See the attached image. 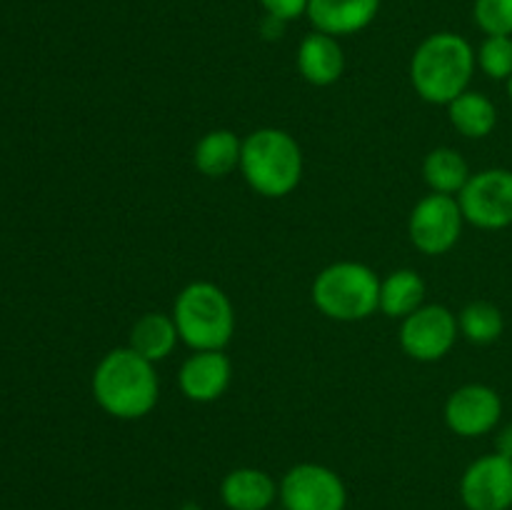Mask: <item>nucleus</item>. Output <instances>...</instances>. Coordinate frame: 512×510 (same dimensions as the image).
Instances as JSON below:
<instances>
[{"label": "nucleus", "mask_w": 512, "mask_h": 510, "mask_svg": "<svg viewBox=\"0 0 512 510\" xmlns=\"http://www.w3.org/2000/svg\"><path fill=\"white\" fill-rule=\"evenodd\" d=\"M93 398L103 413L115 420H140L158 405L160 380L155 363L133 348H113L95 365Z\"/></svg>", "instance_id": "f257e3e1"}, {"label": "nucleus", "mask_w": 512, "mask_h": 510, "mask_svg": "<svg viewBox=\"0 0 512 510\" xmlns=\"http://www.w3.org/2000/svg\"><path fill=\"white\" fill-rule=\"evenodd\" d=\"M478 58L468 38L458 33H433L415 48L410 58V83L420 100L448 108L458 95L470 90Z\"/></svg>", "instance_id": "f03ea898"}, {"label": "nucleus", "mask_w": 512, "mask_h": 510, "mask_svg": "<svg viewBox=\"0 0 512 510\" xmlns=\"http://www.w3.org/2000/svg\"><path fill=\"white\" fill-rule=\"evenodd\" d=\"M303 150L280 128H258L243 138L240 173L250 190L268 200L285 198L303 180Z\"/></svg>", "instance_id": "7ed1b4c3"}, {"label": "nucleus", "mask_w": 512, "mask_h": 510, "mask_svg": "<svg viewBox=\"0 0 512 510\" xmlns=\"http://www.w3.org/2000/svg\"><path fill=\"white\" fill-rule=\"evenodd\" d=\"M310 298L325 318L360 323L380 310V278L370 265L340 260L315 275Z\"/></svg>", "instance_id": "20e7f679"}, {"label": "nucleus", "mask_w": 512, "mask_h": 510, "mask_svg": "<svg viewBox=\"0 0 512 510\" xmlns=\"http://www.w3.org/2000/svg\"><path fill=\"white\" fill-rule=\"evenodd\" d=\"M178 335L190 350H225L235 333V310L228 293L208 280L188 283L173 303Z\"/></svg>", "instance_id": "39448f33"}, {"label": "nucleus", "mask_w": 512, "mask_h": 510, "mask_svg": "<svg viewBox=\"0 0 512 510\" xmlns=\"http://www.w3.org/2000/svg\"><path fill=\"white\" fill-rule=\"evenodd\" d=\"M463 210L455 195L430 193L415 203L408 218V235L415 250L438 258L450 253L463 235Z\"/></svg>", "instance_id": "423d86ee"}, {"label": "nucleus", "mask_w": 512, "mask_h": 510, "mask_svg": "<svg viewBox=\"0 0 512 510\" xmlns=\"http://www.w3.org/2000/svg\"><path fill=\"white\" fill-rule=\"evenodd\" d=\"M465 223L480 230H503L512 225V170L485 168L470 175L458 193Z\"/></svg>", "instance_id": "0eeeda50"}, {"label": "nucleus", "mask_w": 512, "mask_h": 510, "mask_svg": "<svg viewBox=\"0 0 512 510\" xmlns=\"http://www.w3.org/2000/svg\"><path fill=\"white\" fill-rule=\"evenodd\" d=\"M458 315L448 305L430 303L400 320V348L418 363H438L458 343Z\"/></svg>", "instance_id": "6e6552de"}, {"label": "nucleus", "mask_w": 512, "mask_h": 510, "mask_svg": "<svg viewBox=\"0 0 512 510\" xmlns=\"http://www.w3.org/2000/svg\"><path fill=\"white\" fill-rule=\"evenodd\" d=\"M285 510H345L348 488L333 468L320 463H298L278 483Z\"/></svg>", "instance_id": "1a4fd4ad"}, {"label": "nucleus", "mask_w": 512, "mask_h": 510, "mask_svg": "<svg viewBox=\"0 0 512 510\" xmlns=\"http://www.w3.org/2000/svg\"><path fill=\"white\" fill-rule=\"evenodd\" d=\"M445 425L458 438H480L498 428L503 418V398L485 383L460 385L445 400Z\"/></svg>", "instance_id": "9d476101"}, {"label": "nucleus", "mask_w": 512, "mask_h": 510, "mask_svg": "<svg viewBox=\"0 0 512 510\" xmlns=\"http://www.w3.org/2000/svg\"><path fill=\"white\" fill-rule=\"evenodd\" d=\"M458 493L468 510H510L512 460L500 453L480 455L465 468Z\"/></svg>", "instance_id": "9b49d317"}, {"label": "nucleus", "mask_w": 512, "mask_h": 510, "mask_svg": "<svg viewBox=\"0 0 512 510\" xmlns=\"http://www.w3.org/2000/svg\"><path fill=\"white\" fill-rule=\"evenodd\" d=\"M233 380V363L223 350H193L180 365V393L193 403H215L225 395Z\"/></svg>", "instance_id": "f8f14e48"}, {"label": "nucleus", "mask_w": 512, "mask_h": 510, "mask_svg": "<svg viewBox=\"0 0 512 510\" xmlns=\"http://www.w3.org/2000/svg\"><path fill=\"white\" fill-rule=\"evenodd\" d=\"M295 65L305 83L315 85V88H328V85L338 83L345 73L343 45L333 35L313 30L300 40Z\"/></svg>", "instance_id": "ddd939ff"}, {"label": "nucleus", "mask_w": 512, "mask_h": 510, "mask_svg": "<svg viewBox=\"0 0 512 510\" xmlns=\"http://www.w3.org/2000/svg\"><path fill=\"white\" fill-rule=\"evenodd\" d=\"M380 13V0H310L308 20L315 30L348 38L368 28Z\"/></svg>", "instance_id": "4468645a"}, {"label": "nucleus", "mask_w": 512, "mask_h": 510, "mask_svg": "<svg viewBox=\"0 0 512 510\" xmlns=\"http://www.w3.org/2000/svg\"><path fill=\"white\" fill-rule=\"evenodd\" d=\"M220 500L228 510H268L278 500V483L260 468H235L220 483Z\"/></svg>", "instance_id": "2eb2a0df"}, {"label": "nucleus", "mask_w": 512, "mask_h": 510, "mask_svg": "<svg viewBox=\"0 0 512 510\" xmlns=\"http://www.w3.org/2000/svg\"><path fill=\"white\" fill-rule=\"evenodd\" d=\"M240 155H243V140L233 130L215 128L195 143L193 165L205 178H228L230 173L240 170Z\"/></svg>", "instance_id": "dca6fc26"}, {"label": "nucleus", "mask_w": 512, "mask_h": 510, "mask_svg": "<svg viewBox=\"0 0 512 510\" xmlns=\"http://www.w3.org/2000/svg\"><path fill=\"white\" fill-rule=\"evenodd\" d=\"M178 325H175L173 315L168 313H145L130 328L128 348L143 355L150 363H160V360L170 358L178 345Z\"/></svg>", "instance_id": "f3484780"}, {"label": "nucleus", "mask_w": 512, "mask_h": 510, "mask_svg": "<svg viewBox=\"0 0 512 510\" xmlns=\"http://www.w3.org/2000/svg\"><path fill=\"white\" fill-rule=\"evenodd\" d=\"M425 305V280L413 268H398L380 280V313L393 320L408 318Z\"/></svg>", "instance_id": "a211bd4d"}, {"label": "nucleus", "mask_w": 512, "mask_h": 510, "mask_svg": "<svg viewBox=\"0 0 512 510\" xmlns=\"http://www.w3.org/2000/svg\"><path fill=\"white\" fill-rule=\"evenodd\" d=\"M450 125L458 130L460 135L470 140L488 138L498 125V108L493 100L478 90H465L463 95L448 105Z\"/></svg>", "instance_id": "6ab92c4d"}, {"label": "nucleus", "mask_w": 512, "mask_h": 510, "mask_svg": "<svg viewBox=\"0 0 512 510\" xmlns=\"http://www.w3.org/2000/svg\"><path fill=\"white\" fill-rule=\"evenodd\" d=\"M470 165L463 158V153L455 148H435L425 155L423 160V180L430 188V193L440 195H455L458 198L460 190L470 180Z\"/></svg>", "instance_id": "aec40b11"}, {"label": "nucleus", "mask_w": 512, "mask_h": 510, "mask_svg": "<svg viewBox=\"0 0 512 510\" xmlns=\"http://www.w3.org/2000/svg\"><path fill=\"white\" fill-rule=\"evenodd\" d=\"M458 328L468 343L490 345L503 335L505 315L495 303L473 300L458 313Z\"/></svg>", "instance_id": "412c9836"}, {"label": "nucleus", "mask_w": 512, "mask_h": 510, "mask_svg": "<svg viewBox=\"0 0 512 510\" xmlns=\"http://www.w3.org/2000/svg\"><path fill=\"white\" fill-rule=\"evenodd\" d=\"M475 58L490 80H508L512 75V35H485Z\"/></svg>", "instance_id": "4be33fe9"}, {"label": "nucleus", "mask_w": 512, "mask_h": 510, "mask_svg": "<svg viewBox=\"0 0 512 510\" xmlns=\"http://www.w3.org/2000/svg\"><path fill=\"white\" fill-rule=\"evenodd\" d=\"M473 18L485 35H512V0H475Z\"/></svg>", "instance_id": "5701e85b"}, {"label": "nucleus", "mask_w": 512, "mask_h": 510, "mask_svg": "<svg viewBox=\"0 0 512 510\" xmlns=\"http://www.w3.org/2000/svg\"><path fill=\"white\" fill-rule=\"evenodd\" d=\"M258 3L263 5L265 15L280 20V23H290L308 13L310 0H258Z\"/></svg>", "instance_id": "b1692460"}, {"label": "nucleus", "mask_w": 512, "mask_h": 510, "mask_svg": "<svg viewBox=\"0 0 512 510\" xmlns=\"http://www.w3.org/2000/svg\"><path fill=\"white\" fill-rule=\"evenodd\" d=\"M495 453L512 460V423L503 425V428L498 430V435H495Z\"/></svg>", "instance_id": "393cba45"}, {"label": "nucleus", "mask_w": 512, "mask_h": 510, "mask_svg": "<svg viewBox=\"0 0 512 510\" xmlns=\"http://www.w3.org/2000/svg\"><path fill=\"white\" fill-rule=\"evenodd\" d=\"M505 88H508V98L512 100V75H510L508 80H505Z\"/></svg>", "instance_id": "a878e982"}]
</instances>
